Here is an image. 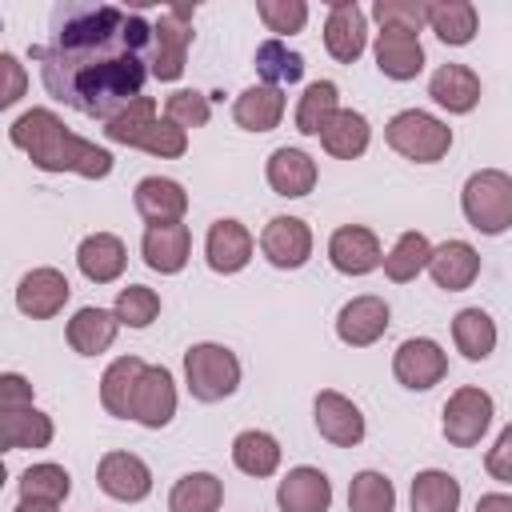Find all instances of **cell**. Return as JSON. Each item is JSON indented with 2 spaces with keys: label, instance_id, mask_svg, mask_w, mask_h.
Returning a JSON list of instances; mask_svg holds the SVG:
<instances>
[{
  "label": "cell",
  "instance_id": "obj_1",
  "mask_svg": "<svg viewBox=\"0 0 512 512\" xmlns=\"http://www.w3.org/2000/svg\"><path fill=\"white\" fill-rule=\"evenodd\" d=\"M52 100L92 120H112L144 96L152 76V24L116 4H68L56 12L52 40L32 44Z\"/></svg>",
  "mask_w": 512,
  "mask_h": 512
},
{
  "label": "cell",
  "instance_id": "obj_2",
  "mask_svg": "<svg viewBox=\"0 0 512 512\" xmlns=\"http://www.w3.org/2000/svg\"><path fill=\"white\" fill-rule=\"evenodd\" d=\"M12 148H20L40 172H76L84 180H104L112 172V152L96 140L76 136L52 108H28L8 124Z\"/></svg>",
  "mask_w": 512,
  "mask_h": 512
},
{
  "label": "cell",
  "instance_id": "obj_3",
  "mask_svg": "<svg viewBox=\"0 0 512 512\" xmlns=\"http://www.w3.org/2000/svg\"><path fill=\"white\" fill-rule=\"evenodd\" d=\"M104 136L112 144H124V148H140L148 156H160V160H176L188 152V132L176 128L168 116H156V100L152 96H140L136 104H128L120 116H112L104 124Z\"/></svg>",
  "mask_w": 512,
  "mask_h": 512
},
{
  "label": "cell",
  "instance_id": "obj_4",
  "mask_svg": "<svg viewBox=\"0 0 512 512\" xmlns=\"http://www.w3.org/2000/svg\"><path fill=\"white\" fill-rule=\"evenodd\" d=\"M460 212L480 236H500L512 228V176L500 168H480L460 188Z\"/></svg>",
  "mask_w": 512,
  "mask_h": 512
},
{
  "label": "cell",
  "instance_id": "obj_5",
  "mask_svg": "<svg viewBox=\"0 0 512 512\" xmlns=\"http://www.w3.org/2000/svg\"><path fill=\"white\" fill-rule=\"evenodd\" d=\"M384 140L396 156L412 164H436L452 148V128L424 108H404L384 124Z\"/></svg>",
  "mask_w": 512,
  "mask_h": 512
},
{
  "label": "cell",
  "instance_id": "obj_6",
  "mask_svg": "<svg viewBox=\"0 0 512 512\" xmlns=\"http://www.w3.org/2000/svg\"><path fill=\"white\" fill-rule=\"evenodd\" d=\"M184 384H188L192 400H200V404L228 400L240 388V360H236V352L224 348V344H212V340L192 344L184 352Z\"/></svg>",
  "mask_w": 512,
  "mask_h": 512
},
{
  "label": "cell",
  "instance_id": "obj_7",
  "mask_svg": "<svg viewBox=\"0 0 512 512\" xmlns=\"http://www.w3.org/2000/svg\"><path fill=\"white\" fill-rule=\"evenodd\" d=\"M492 416H496L492 396L484 388H476V384H464L444 400L440 432H444V440L452 448H476L484 440V432L492 428Z\"/></svg>",
  "mask_w": 512,
  "mask_h": 512
},
{
  "label": "cell",
  "instance_id": "obj_8",
  "mask_svg": "<svg viewBox=\"0 0 512 512\" xmlns=\"http://www.w3.org/2000/svg\"><path fill=\"white\" fill-rule=\"evenodd\" d=\"M192 16L196 8H164L152 20V76L160 84H172L184 76V60H188V44H192Z\"/></svg>",
  "mask_w": 512,
  "mask_h": 512
},
{
  "label": "cell",
  "instance_id": "obj_9",
  "mask_svg": "<svg viewBox=\"0 0 512 512\" xmlns=\"http://www.w3.org/2000/svg\"><path fill=\"white\" fill-rule=\"evenodd\" d=\"M392 376L412 392H428L448 376V352L432 336H408L392 352Z\"/></svg>",
  "mask_w": 512,
  "mask_h": 512
},
{
  "label": "cell",
  "instance_id": "obj_10",
  "mask_svg": "<svg viewBox=\"0 0 512 512\" xmlns=\"http://www.w3.org/2000/svg\"><path fill=\"white\" fill-rule=\"evenodd\" d=\"M324 48L340 64H356L368 48V16L356 0H332L324 16Z\"/></svg>",
  "mask_w": 512,
  "mask_h": 512
},
{
  "label": "cell",
  "instance_id": "obj_11",
  "mask_svg": "<svg viewBox=\"0 0 512 512\" xmlns=\"http://www.w3.org/2000/svg\"><path fill=\"white\" fill-rule=\"evenodd\" d=\"M388 324H392V308H388L384 296H372V292L352 296L336 312V336L348 348H372L388 332Z\"/></svg>",
  "mask_w": 512,
  "mask_h": 512
},
{
  "label": "cell",
  "instance_id": "obj_12",
  "mask_svg": "<svg viewBox=\"0 0 512 512\" xmlns=\"http://www.w3.org/2000/svg\"><path fill=\"white\" fill-rule=\"evenodd\" d=\"M96 484L120 504H140L152 492V468L136 452H104L96 464Z\"/></svg>",
  "mask_w": 512,
  "mask_h": 512
},
{
  "label": "cell",
  "instance_id": "obj_13",
  "mask_svg": "<svg viewBox=\"0 0 512 512\" xmlns=\"http://www.w3.org/2000/svg\"><path fill=\"white\" fill-rule=\"evenodd\" d=\"M176 416V380L164 364H144L132 396V420L140 428H168Z\"/></svg>",
  "mask_w": 512,
  "mask_h": 512
},
{
  "label": "cell",
  "instance_id": "obj_14",
  "mask_svg": "<svg viewBox=\"0 0 512 512\" xmlns=\"http://www.w3.org/2000/svg\"><path fill=\"white\" fill-rule=\"evenodd\" d=\"M260 252L272 268H304L312 256V228L300 216H272L260 232Z\"/></svg>",
  "mask_w": 512,
  "mask_h": 512
},
{
  "label": "cell",
  "instance_id": "obj_15",
  "mask_svg": "<svg viewBox=\"0 0 512 512\" xmlns=\"http://www.w3.org/2000/svg\"><path fill=\"white\" fill-rule=\"evenodd\" d=\"M312 420H316V432L336 444V448H356L364 440V412L336 388H324L316 392L312 400Z\"/></svg>",
  "mask_w": 512,
  "mask_h": 512
},
{
  "label": "cell",
  "instance_id": "obj_16",
  "mask_svg": "<svg viewBox=\"0 0 512 512\" xmlns=\"http://www.w3.org/2000/svg\"><path fill=\"white\" fill-rule=\"evenodd\" d=\"M328 260L344 276H368V272H376L384 264V252H380V240H376L372 228H364V224H340L328 236Z\"/></svg>",
  "mask_w": 512,
  "mask_h": 512
},
{
  "label": "cell",
  "instance_id": "obj_17",
  "mask_svg": "<svg viewBox=\"0 0 512 512\" xmlns=\"http://www.w3.org/2000/svg\"><path fill=\"white\" fill-rule=\"evenodd\" d=\"M68 296H72V284H68V276L60 268H32L16 284V308L24 316H32V320L60 316L64 304H68Z\"/></svg>",
  "mask_w": 512,
  "mask_h": 512
},
{
  "label": "cell",
  "instance_id": "obj_18",
  "mask_svg": "<svg viewBox=\"0 0 512 512\" xmlns=\"http://www.w3.org/2000/svg\"><path fill=\"white\" fill-rule=\"evenodd\" d=\"M252 252H256V240H252V232L240 220H232V216L212 220V228L204 236V260H208L212 272L236 276L240 268H248Z\"/></svg>",
  "mask_w": 512,
  "mask_h": 512
},
{
  "label": "cell",
  "instance_id": "obj_19",
  "mask_svg": "<svg viewBox=\"0 0 512 512\" xmlns=\"http://www.w3.org/2000/svg\"><path fill=\"white\" fill-rule=\"evenodd\" d=\"M140 256H144V264L152 272L176 276L188 264V256H192V232H188V224L184 220H176V224H148L144 236H140Z\"/></svg>",
  "mask_w": 512,
  "mask_h": 512
},
{
  "label": "cell",
  "instance_id": "obj_20",
  "mask_svg": "<svg viewBox=\"0 0 512 512\" xmlns=\"http://www.w3.org/2000/svg\"><path fill=\"white\" fill-rule=\"evenodd\" d=\"M132 204L144 224H176L188 212V192L172 176H144L132 188Z\"/></svg>",
  "mask_w": 512,
  "mask_h": 512
},
{
  "label": "cell",
  "instance_id": "obj_21",
  "mask_svg": "<svg viewBox=\"0 0 512 512\" xmlns=\"http://www.w3.org/2000/svg\"><path fill=\"white\" fill-rule=\"evenodd\" d=\"M276 504H280V512H328L332 480L312 464H296L284 472V480L276 488Z\"/></svg>",
  "mask_w": 512,
  "mask_h": 512
},
{
  "label": "cell",
  "instance_id": "obj_22",
  "mask_svg": "<svg viewBox=\"0 0 512 512\" xmlns=\"http://www.w3.org/2000/svg\"><path fill=\"white\" fill-rule=\"evenodd\" d=\"M376 68L388 80H416L424 72V44L416 32H400V28H380L376 44H372Z\"/></svg>",
  "mask_w": 512,
  "mask_h": 512
},
{
  "label": "cell",
  "instance_id": "obj_23",
  "mask_svg": "<svg viewBox=\"0 0 512 512\" xmlns=\"http://www.w3.org/2000/svg\"><path fill=\"white\" fill-rule=\"evenodd\" d=\"M264 176H268V188H272L276 196L300 200V196H308V192L316 188L320 168H316V160H312L304 148H288V144H284V148H276V152L268 156Z\"/></svg>",
  "mask_w": 512,
  "mask_h": 512
},
{
  "label": "cell",
  "instance_id": "obj_24",
  "mask_svg": "<svg viewBox=\"0 0 512 512\" xmlns=\"http://www.w3.org/2000/svg\"><path fill=\"white\" fill-rule=\"evenodd\" d=\"M124 264H128V248L116 232H92L80 240L76 248V268L84 280L92 284H112L124 276Z\"/></svg>",
  "mask_w": 512,
  "mask_h": 512
},
{
  "label": "cell",
  "instance_id": "obj_25",
  "mask_svg": "<svg viewBox=\"0 0 512 512\" xmlns=\"http://www.w3.org/2000/svg\"><path fill=\"white\" fill-rule=\"evenodd\" d=\"M428 276H432L436 288H444V292H464V288H472L476 276H480V252H476L468 240H444V244L432 248Z\"/></svg>",
  "mask_w": 512,
  "mask_h": 512
},
{
  "label": "cell",
  "instance_id": "obj_26",
  "mask_svg": "<svg viewBox=\"0 0 512 512\" xmlns=\"http://www.w3.org/2000/svg\"><path fill=\"white\" fill-rule=\"evenodd\" d=\"M428 96L452 112V116H464L480 104V76L468 68V64H440L432 76H428Z\"/></svg>",
  "mask_w": 512,
  "mask_h": 512
},
{
  "label": "cell",
  "instance_id": "obj_27",
  "mask_svg": "<svg viewBox=\"0 0 512 512\" xmlns=\"http://www.w3.org/2000/svg\"><path fill=\"white\" fill-rule=\"evenodd\" d=\"M120 328H124V324L116 320L112 308H96V304H88V308H76V312H72L64 336H68L72 352H80V356H100V352L112 348V340H116Z\"/></svg>",
  "mask_w": 512,
  "mask_h": 512
},
{
  "label": "cell",
  "instance_id": "obj_28",
  "mask_svg": "<svg viewBox=\"0 0 512 512\" xmlns=\"http://www.w3.org/2000/svg\"><path fill=\"white\" fill-rule=\"evenodd\" d=\"M56 436L52 416L32 408H0V444L4 452H20V448H48Z\"/></svg>",
  "mask_w": 512,
  "mask_h": 512
},
{
  "label": "cell",
  "instance_id": "obj_29",
  "mask_svg": "<svg viewBox=\"0 0 512 512\" xmlns=\"http://www.w3.org/2000/svg\"><path fill=\"white\" fill-rule=\"evenodd\" d=\"M232 120L244 132H272L284 120V88H272V84L244 88L232 104Z\"/></svg>",
  "mask_w": 512,
  "mask_h": 512
},
{
  "label": "cell",
  "instance_id": "obj_30",
  "mask_svg": "<svg viewBox=\"0 0 512 512\" xmlns=\"http://www.w3.org/2000/svg\"><path fill=\"white\" fill-rule=\"evenodd\" d=\"M144 372L140 356H116L104 376H100V404L108 416L116 420H132V396H136V380Z\"/></svg>",
  "mask_w": 512,
  "mask_h": 512
},
{
  "label": "cell",
  "instance_id": "obj_31",
  "mask_svg": "<svg viewBox=\"0 0 512 512\" xmlns=\"http://www.w3.org/2000/svg\"><path fill=\"white\" fill-rule=\"evenodd\" d=\"M320 144H324V152L336 156V160H356V156H364L368 144H372L368 116L356 112V108H340V112L328 120V128L320 132Z\"/></svg>",
  "mask_w": 512,
  "mask_h": 512
},
{
  "label": "cell",
  "instance_id": "obj_32",
  "mask_svg": "<svg viewBox=\"0 0 512 512\" xmlns=\"http://www.w3.org/2000/svg\"><path fill=\"white\" fill-rule=\"evenodd\" d=\"M280 440L272 436V432H264V428H244V432H236V440H232V464L244 472V476H256V480H264V476H272L276 468H280Z\"/></svg>",
  "mask_w": 512,
  "mask_h": 512
},
{
  "label": "cell",
  "instance_id": "obj_33",
  "mask_svg": "<svg viewBox=\"0 0 512 512\" xmlns=\"http://www.w3.org/2000/svg\"><path fill=\"white\" fill-rule=\"evenodd\" d=\"M476 24H480V16H476L472 0H432L428 4V28L440 36V44H452V48L472 44Z\"/></svg>",
  "mask_w": 512,
  "mask_h": 512
},
{
  "label": "cell",
  "instance_id": "obj_34",
  "mask_svg": "<svg viewBox=\"0 0 512 512\" xmlns=\"http://www.w3.org/2000/svg\"><path fill=\"white\" fill-rule=\"evenodd\" d=\"M452 344L464 360H488L496 348V320L484 308H460L452 316Z\"/></svg>",
  "mask_w": 512,
  "mask_h": 512
},
{
  "label": "cell",
  "instance_id": "obj_35",
  "mask_svg": "<svg viewBox=\"0 0 512 512\" xmlns=\"http://www.w3.org/2000/svg\"><path fill=\"white\" fill-rule=\"evenodd\" d=\"M460 480L444 468H424L416 472L412 480V492H408V504L412 512H456L460 508Z\"/></svg>",
  "mask_w": 512,
  "mask_h": 512
},
{
  "label": "cell",
  "instance_id": "obj_36",
  "mask_svg": "<svg viewBox=\"0 0 512 512\" xmlns=\"http://www.w3.org/2000/svg\"><path fill=\"white\" fill-rule=\"evenodd\" d=\"M224 480L212 472H184L168 492V512H220Z\"/></svg>",
  "mask_w": 512,
  "mask_h": 512
},
{
  "label": "cell",
  "instance_id": "obj_37",
  "mask_svg": "<svg viewBox=\"0 0 512 512\" xmlns=\"http://www.w3.org/2000/svg\"><path fill=\"white\" fill-rule=\"evenodd\" d=\"M336 112H340V88L332 80H312L300 92V104H296V132L300 136H320Z\"/></svg>",
  "mask_w": 512,
  "mask_h": 512
},
{
  "label": "cell",
  "instance_id": "obj_38",
  "mask_svg": "<svg viewBox=\"0 0 512 512\" xmlns=\"http://www.w3.org/2000/svg\"><path fill=\"white\" fill-rule=\"evenodd\" d=\"M428 260H432V244L424 232H400L396 244L384 252V276L392 284H408L416 280L420 272H428Z\"/></svg>",
  "mask_w": 512,
  "mask_h": 512
},
{
  "label": "cell",
  "instance_id": "obj_39",
  "mask_svg": "<svg viewBox=\"0 0 512 512\" xmlns=\"http://www.w3.org/2000/svg\"><path fill=\"white\" fill-rule=\"evenodd\" d=\"M72 492V476L68 468L44 460V464H32L20 472V500H32V504H64Z\"/></svg>",
  "mask_w": 512,
  "mask_h": 512
},
{
  "label": "cell",
  "instance_id": "obj_40",
  "mask_svg": "<svg viewBox=\"0 0 512 512\" xmlns=\"http://www.w3.org/2000/svg\"><path fill=\"white\" fill-rule=\"evenodd\" d=\"M256 76L264 80V84H272V88H284V84H296L300 76H304V56L300 52H292L284 40H264L260 48H256Z\"/></svg>",
  "mask_w": 512,
  "mask_h": 512
},
{
  "label": "cell",
  "instance_id": "obj_41",
  "mask_svg": "<svg viewBox=\"0 0 512 512\" xmlns=\"http://www.w3.org/2000/svg\"><path fill=\"white\" fill-rule=\"evenodd\" d=\"M348 512H396V484L376 468L356 472L348 484Z\"/></svg>",
  "mask_w": 512,
  "mask_h": 512
},
{
  "label": "cell",
  "instance_id": "obj_42",
  "mask_svg": "<svg viewBox=\"0 0 512 512\" xmlns=\"http://www.w3.org/2000/svg\"><path fill=\"white\" fill-rule=\"evenodd\" d=\"M112 312H116V320L124 328H148L160 316V292L148 288V284H128V288L116 292Z\"/></svg>",
  "mask_w": 512,
  "mask_h": 512
},
{
  "label": "cell",
  "instance_id": "obj_43",
  "mask_svg": "<svg viewBox=\"0 0 512 512\" xmlns=\"http://www.w3.org/2000/svg\"><path fill=\"white\" fill-rule=\"evenodd\" d=\"M164 116L176 124V128H204L212 120V96L196 92V88H176L168 100H164Z\"/></svg>",
  "mask_w": 512,
  "mask_h": 512
},
{
  "label": "cell",
  "instance_id": "obj_44",
  "mask_svg": "<svg viewBox=\"0 0 512 512\" xmlns=\"http://www.w3.org/2000/svg\"><path fill=\"white\" fill-rule=\"evenodd\" d=\"M256 16H260L264 28L276 32V40H280V36L304 32V24H308V4H304V0H256Z\"/></svg>",
  "mask_w": 512,
  "mask_h": 512
},
{
  "label": "cell",
  "instance_id": "obj_45",
  "mask_svg": "<svg viewBox=\"0 0 512 512\" xmlns=\"http://www.w3.org/2000/svg\"><path fill=\"white\" fill-rule=\"evenodd\" d=\"M372 20L380 28H400V32H416L428 24V4L424 0H376L372 4Z\"/></svg>",
  "mask_w": 512,
  "mask_h": 512
},
{
  "label": "cell",
  "instance_id": "obj_46",
  "mask_svg": "<svg viewBox=\"0 0 512 512\" xmlns=\"http://www.w3.org/2000/svg\"><path fill=\"white\" fill-rule=\"evenodd\" d=\"M484 468H488V476H492V480L512 484V424H504V428H500L496 444H492V448H488V456H484Z\"/></svg>",
  "mask_w": 512,
  "mask_h": 512
},
{
  "label": "cell",
  "instance_id": "obj_47",
  "mask_svg": "<svg viewBox=\"0 0 512 512\" xmlns=\"http://www.w3.org/2000/svg\"><path fill=\"white\" fill-rule=\"evenodd\" d=\"M0 72H4V88H0V108H12L20 96H24V64L16 60V52H0Z\"/></svg>",
  "mask_w": 512,
  "mask_h": 512
},
{
  "label": "cell",
  "instance_id": "obj_48",
  "mask_svg": "<svg viewBox=\"0 0 512 512\" xmlns=\"http://www.w3.org/2000/svg\"><path fill=\"white\" fill-rule=\"evenodd\" d=\"M0 408H32V384L20 372L0 376Z\"/></svg>",
  "mask_w": 512,
  "mask_h": 512
},
{
  "label": "cell",
  "instance_id": "obj_49",
  "mask_svg": "<svg viewBox=\"0 0 512 512\" xmlns=\"http://www.w3.org/2000/svg\"><path fill=\"white\" fill-rule=\"evenodd\" d=\"M476 512H512V496L508 492H484L476 500Z\"/></svg>",
  "mask_w": 512,
  "mask_h": 512
},
{
  "label": "cell",
  "instance_id": "obj_50",
  "mask_svg": "<svg viewBox=\"0 0 512 512\" xmlns=\"http://www.w3.org/2000/svg\"><path fill=\"white\" fill-rule=\"evenodd\" d=\"M12 512H60L56 504H32V500H20Z\"/></svg>",
  "mask_w": 512,
  "mask_h": 512
}]
</instances>
